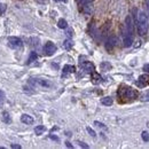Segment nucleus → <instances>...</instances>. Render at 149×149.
<instances>
[{
	"label": "nucleus",
	"mask_w": 149,
	"mask_h": 149,
	"mask_svg": "<svg viewBox=\"0 0 149 149\" xmlns=\"http://www.w3.org/2000/svg\"><path fill=\"white\" fill-rule=\"evenodd\" d=\"M72 46H73V42H72V40H70V39H67L64 42H63V47L68 51L70 49V48H72Z\"/></svg>",
	"instance_id": "obj_18"
},
{
	"label": "nucleus",
	"mask_w": 149,
	"mask_h": 149,
	"mask_svg": "<svg viewBox=\"0 0 149 149\" xmlns=\"http://www.w3.org/2000/svg\"><path fill=\"white\" fill-rule=\"evenodd\" d=\"M45 131H46V127L44 125H38V126L34 127V133H36L37 135H41Z\"/></svg>",
	"instance_id": "obj_13"
},
{
	"label": "nucleus",
	"mask_w": 149,
	"mask_h": 149,
	"mask_svg": "<svg viewBox=\"0 0 149 149\" xmlns=\"http://www.w3.org/2000/svg\"><path fill=\"white\" fill-rule=\"evenodd\" d=\"M80 67L83 68V70H85L86 72H88V73H91V72H93V71H94L93 63H91V62H88V61L80 62Z\"/></svg>",
	"instance_id": "obj_9"
},
{
	"label": "nucleus",
	"mask_w": 149,
	"mask_h": 149,
	"mask_svg": "<svg viewBox=\"0 0 149 149\" xmlns=\"http://www.w3.org/2000/svg\"><path fill=\"white\" fill-rule=\"evenodd\" d=\"M86 130H87V132L91 134V136H93V138H95V136H96V133L94 132L93 128H91V127H90V126H87V127H86Z\"/></svg>",
	"instance_id": "obj_25"
},
{
	"label": "nucleus",
	"mask_w": 149,
	"mask_h": 149,
	"mask_svg": "<svg viewBox=\"0 0 149 149\" xmlns=\"http://www.w3.org/2000/svg\"><path fill=\"white\" fill-rule=\"evenodd\" d=\"M125 23H126V33L133 36V22H132V18H131L130 15L126 16Z\"/></svg>",
	"instance_id": "obj_8"
},
{
	"label": "nucleus",
	"mask_w": 149,
	"mask_h": 149,
	"mask_svg": "<svg viewBox=\"0 0 149 149\" xmlns=\"http://www.w3.org/2000/svg\"><path fill=\"white\" fill-rule=\"evenodd\" d=\"M92 73V79H93V83L94 84H97V83H100L101 82V76H100L97 72H95V71H93V72H91Z\"/></svg>",
	"instance_id": "obj_15"
},
{
	"label": "nucleus",
	"mask_w": 149,
	"mask_h": 149,
	"mask_svg": "<svg viewBox=\"0 0 149 149\" xmlns=\"http://www.w3.org/2000/svg\"><path fill=\"white\" fill-rule=\"evenodd\" d=\"M124 46L125 47H130V46L132 45V42H133V36H131V34L126 33L125 32V36H124Z\"/></svg>",
	"instance_id": "obj_11"
},
{
	"label": "nucleus",
	"mask_w": 149,
	"mask_h": 149,
	"mask_svg": "<svg viewBox=\"0 0 149 149\" xmlns=\"http://www.w3.org/2000/svg\"><path fill=\"white\" fill-rule=\"evenodd\" d=\"M141 138H142V140L145 142H148L149 141V133L147 131H143L142 133H141Z\"/></svg>",
	"instance_id": "obj_20"
},
{
	"label": "nucleus",
	"mask_w": 149,
	"mask_h": 149,
	"mask_svg": "<svg viewBox=\"0 0 149 149\" xmlns=\"http://www.w3.org/2000/svg\"><path fill=\"white\" fill-rule=\"evenodd\" d=\"M2 119H4V122H5V123H9V122H10L9 114H8L7 111H5V113L2 114Z\"/></svg>",
	"instance_id": "obj_21"
},
{
	"label": "nucleus",
	"mask_w": 149,
	"mask_h": 149,
	"mask_svg": "<svg viewBox=\"0 0 149 149\" xmlns=\"http://www.w3.org/2000/svg\"><path fill=\"white\" fill-rule=\"evenodd\" d=\"M100 68H101V70H103V71H108L111 69V64L109 62H102L101 64H100Z\"/></svg>",
	"instance_id": "obj_17"
},
{
	"label": "nucleus",
	"mask_w": 149,
	"mask_h": 149,
	"mask_svg": "<svg viewBox=\"0 0 149 149\" xmlns=\"http://www.w3.org/2000/svg\"><path fill=\"white\" fill-rule=\"evenodd\" d=\"M136 29H138V33L140 36H145L148 31V17L145 13H140L138 15V21H136Z\"/></svg>",
	"instance_id": "obj_2"
},
{
	"label": "nucleus",
	"mask_w": 149,
	"mask_h": 149,
	"mask_svg": "<svg viewBox=\"0 0 149 149\" xmlns=\"http://www.w3.org/2000/svg\"><path fill=\"white\" fill-rule=\"evenodd\" d=\"M113 99H111L110 96H104V97H102L101 99V103L103 105H111L113 104Z\"/></svg>",
	"instance_id": "obj_14"
},
{
	"label": "nucleus",
	"mask_w": 149,
	"mask_h": 149,
	"mask_svg": "<svg viewBox=\"0 0 149 149\" xmlns=\"http://www.w3.org/2000/svg\"><path fill=\"white\" fill-rule=\"evenodd\" d=\"M10 148H13V149H21V146H20V145H14V143H13V145L10 146Z\"/></svg>",
	"instance_id": "obj_30"
},
{
	"label": "nucleus",
	"mask_w": 149,
	"mask_h": 149,
	"mask_svg": "<svg viewBox=\"0 0 149 149\" xmlns=\"http://www.w3.org/2000/svg\"><path fill=\"white\" fill-rule=\"evenodd\" d=\"M5 92L2 91V90H0V107L2 105V103L5 102Z\"/></svg>",
	"instance_id": "obj_23"
},
{
	"label": "nucleus",
	"mask_w": 149,
	"mask_h": 149,
	"mask_svg": "<svg viewBox=\"0 0 149 149\" xmlns=\"http://www.w3.org/2000/svg\"><path fill=\"white\" fill-rule=\"evenodd\" d=\"M146 5H147V7H148V9H149V0H146Z\"/></svg>",
	"instance_id": "obj_34"
},
{
	"label": "nucleus",
	"mask_w": 149,
	"mask_h": 149,
	"mask_svg": "<svg viewBox=\"0 0 149 149\" xmlns=\"http://www.w3.org/2000/svg\"><path fill=\"white\" fill-rule=\"evenodd\" d=\"M30 84H32V85H38V86H41V87H51V83L48 82V80H46V79H39V78H31L30 79Z\"/></svg>",
	"instance_id": "obj_4"
},
{
	"label": "nucleus",
	"mask_w": 149,
	"mask_h": 149,
	"mask_svg": "<svg viewBox=\"0 0 149 149\" xmlns=\"http://www.w3.org/2000/svg\"><path fill=\"white\" fill-rule=\"evenodd\" d=\"M65 146H67V147H68V148H73V146H72V145H71V143H70V142H69V141H67V142H65Z\"/></svg>",
	"instance_id": "obj_32"
},
{
	"label": "nucleus",
	"mask_w": 149,
	"mask_h": 149,
	"mask_svg": "<svg viewBox=\"0 0 149 149\" xmlns=\"http://www.w3.org/2000/svg\"><path fill=\"white\" fill-rule=\"evenodd\" d=\"M143 70H145L147 73H149V63H147V64L143 65Z\"/></svg>",
	"instance_id": "obj_28"
},
{
	"label": "nucleus",
	"mask_w": 149,
	"mask_h": 149,
	"mask_svg": "<svg viewBox=\"0 0 149 149\" xmlns=\"http://www.w3.org/2000/svg\"><path fill=\"white\" fill-rule=\"evenodd\" d=\"M94 124H95L96 126H99V127H102V128H104V127H105V125H104V124H102V123H100V122H96V120L94 122Z\"/></svg>",
	"instance_id": "obj_26"
},
{
	"label": "nucleus",
	"mask_w": 149,
	"mask_h": 149,
	"mask_svg": "<svg viewBox=\"0 0 149 149\" xmlns=\"http://www.w3.org/2000/svg\"><path fill=\"white\" fill-rule=\"evenodd\" d=\"M21 122L23 124H27V125H32L34 119L32 118V116H30V115L28 114H23L21 116Z\"/></svg>",
	"instance_id": "obj_10"
},
{
	"label": "nucleus",
	"mask_w": 149,
	"mask_h": 149,
	"mask_svg": "<svg viewBox=\"0 0 149 149\" xmlns=\"http://www.w3.org/2000/svg\"><path fill=\"white\" fill-rule=\"evenodd\" d=\"M57 27H59L60 29H67L68 23H67V21H65L64 18H60L59 22H57Z\"/></svg>",
	"instance_id": "obj_16"
},
{
	"label": "nucleus",
	"mask_w": 149,
	"mask_h": 149,
	"mask_svg": "<svg viewBox=\"0 0 149 149\" xmlns=\"http://www.w3.org/2000/svg\"><path fill=\"white\" fill-rule=\"evenodd\" d=\"M38 2H40V4H46V2L48 1V0H37Z\"/></svg>",
	"instance_id": "obj_33"
},
{
	"label": "nucleus",
	"mask_w": 149,
	"mask_h": 149,
	"mask_svg": "<svg viewBox=\"0 0 149 149\" xmlns=\"http://www.w3.org/2000/svg\"><path fill=\"white\" fill-rule=\"evenodd\" d=\"M118 95L119 97L125 99V101H132L138 96V92L135 90H133L130 86H125L122 85L120 88L118 90Z\"/></svg>",
	"instance_id": "obj_1"
},
{
	"label": "nucleus",
	"mask_w": 149,
	"mask_h": 149,
	"mask_svg": "<svg viewBox=\"0 0 149 149\" xmlns=\"http://www.w3.org/2000/svg\"><path fill=\"white\" fill-rule=\"evenodd\" d=\"M72 72H74V67H73V65L67 64V65L63 67V74H64V76L67 73H72Z\"/></svg>",
	"instance_id": "obj_12"
},
{
	"label": "nucleus",
	"mask_w": 149,
	"mask_h": 149,
	"mask_svg": "<svg viewBox=\"0 0 149 149\" xmlns=\"http://www.w3.org/2000/svg\"><path fill=\"white\" fill-rule=\"evenodd\" d=\"M56 52V46L53 44L52 41H47L45 44L44 46V53H45V55H47V56H51V55H53L54 53Z\"/></svg>",
	"instance_id": "obj_3"
},
{
	"label": "nucleus",
	"mask_w": 149,
	"mask_h": 149,
	"mask_svg": "<svg viewBox=\"0 0 149 149\" xmlns=\"http://www.w3.org/2000/svg\"><path fill=\"white\" fill-rule=\"evenodd\" d=\"M78 145L80 146V147H83V148H88V145H86L85 142H82V141H78Z\"/></svg>",
	"instance_id": "obj_27"
},
{
	"label": "nucleus",
	"mask_w": 149,
	"mask_h": 149,
	"mask_svg": "<svg viewBox=\"0 0 149 149\" xmlns=\"http://www.w3.org/2000/svg\"><path fill=\"white\" fill-rule=\"evenodd\" d=\"M6 9H7V6H6L5 4H0V16L4 15Z\"/></svg>",
	"instance_id": "obj_24"
},
{
	"label": "nucleus",
	"mask_w": 149,
	"mask_h": 149,
	"mask_svg": "<svg viewBox=\"0 0 149 149\" xmlns=\"http://www.w3.org/2000/svg\"><path fill=\"white\" fill-rule=\"evenodd\" d=\"M147 85H149V74H141L136 82V86L142 88V87H146Z\"/></svg>",
	"instance_id": "obj_6"
},
{
	"label": "nucleus",
	"mask_w": 149,
	"mask_h": 149,
	"mask_svg": "<svg viewBox=\"0 0 149 149\" xmlns=\"http://www.w3.org/2000/svg\"><path fill=\"white\" fill-rule=\"evenodd\" d=\"M49 138H51L52 140H55V141H59V138H57L56 135H53V134H51Z\"/></svg>",
	"instance_id": "obj_31"
},
{
	"label": "nucleus",
	"mask_w": 149,
	"mask_h": 149,
	"mask_svg": "<svg viewBox=\"0 0 149 149\" xmlns=\"http://www.w3.org/2000/svg\"><path fill=\"white\" fill-rule=\"evenodd\" d=\"M116 42H117L116 36H110L107 39V41H105V49L107 51H113L115 48V46H116Z\"/></svg>",
	"instance_id": "obj_7"
},
{
	"label": "nucleus",
	"mask_w": 149,
	"mask_h": 149,
	"mask_svg": "<svg viewBox=\"0 0 149 149\" xmlns=\"http://www.w3.org/2000/svg\"><path fill=\"white\" fill-rule=\"evenodd\" d=\"M8 44L11 48H20L23 46V41L17 37H9L8 38Z\"/></svg>",
	"instance_id": "obj_5"
},
{
	"label": "nucleus",
	"mask_w": 149,
	"mask_h": 149,
	"mask_svg": "<svg viewBox=\"0 0 149 149\" xmlns=\"http://www.w3.org/2000/svg\"><path fill=\"white\" fill-rule=\"evenodd\" d=\"M141 100L142 101H149V90L141 94Z\"/></svg>",
	"instance_id": "obj_22"
},
{
	"label": "nucleus",
	"mask_w": 149,
	"mask_h": 149,
	"mask_svg": "<svg viewBox=\"0 0 149 149\" xmlns=\"http://www.w3.org/2000/svg\"><path fill=\"white\" fill-rule=\"evenodd\" d=\"M37 60V53L36 52H31V54H30V56H29V59H28V64H30V63H32L33 61H36Z\"/></svg>",
	"instance_id": "obj_19"
},
{
	"label": "nucleus",
	"mask_w": 149,
	"mask_h": 149,
	"mask_svg": "<svg viewBox=\"0 0 149 149\" xmlns=\"http://www.w3.org/2000/svg\"><path fill=\"white\" fill-rule=\"evenodd\" d=\"M72 34H73L72 29H69V30L67 31V36H68V37H72Z\"/></svg>",
	"instance_id": "obj_29"
},
{
	"label": "nucleus",
	"mask_w": 149,
	"mask_h": 149,
	"mask_svg": "<svg viewBox=\"0 0 149 149\" xmlns=\"http://www.w3.org/2000/svg\"><path fill=\"white\" fill-rule=\"evenodd\" d=\"M55 1H63V2H67L68 0H55Z\"/></svg>",
	"instance_id": "obj_35"
}]
</instances>
